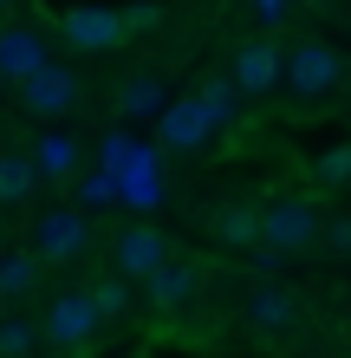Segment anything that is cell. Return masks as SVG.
Here are the masks:
<instances>
[{"mask_svg":"<svg viewBox=\"0 0 351 358\" xmlns=\"http://www.w3.org/2000/svg\"><path fill=\"white\" fill-rule=\"evenodd\" d=\"M325 241H332L338 255H351V215H338V222H325Z\"/></svg>","mask_w":351,"mask_h":358,"instance_id":"obj_21","label":"cell"},{"mask_svg":"<svg viewBox=\"0 0 351 358\" xmlns=\"http://www.w3.org/2000/svg\"><path fill=\"white\" fill-rule=\"evenodd\" d=\"M7 7H13V0H0V13H7Z\"/></svg>","mask_w":351,"mask_h":358,"instance_id":"obj_22","label":"cell"},{"mask_svg":"<svg viewBox=\"0 0 351 358\" xmlns=\"http://www.w3.org/2000/svg\"><path fill=\"white\" fill-rule=\"evenodd\" d=\"M117 33H124V20L105 13V7H72L66 13V39H78V46H111Z\"/></svg>","mask_w":351,"mask_h":358,"instance_id":"obj_12","label":"cell"},{"mask_svg":"<svg viewBox=\"0 0 351 358\" xmlns=\"http://www.w3.org/2000/svg\"><path fill=\"white\" fill-rule=\"evenodd\" d=\"M319 208L306 202V196H280V202H267L260 208V241H267V255H293V248H306L319 235Z\"/></svg>","mask_w":351,"mask_h":358,"instance_id":"obj_1","label":"cell"},{"mask_svg":"<svg viewBox=\"0 0 351 358\" xmlns=\"http://www.w3.org/2000/svg\"><path fill=\"white\" fill-rule=\"evenodd\" d=\"M33 248H39V261H78L91 248V222L78 215V208H52V215H39V228H33Z\"/></svg>","mask_w":351,"mask_h":358,"instance_id":"obj_4","label":"cell"},{"mask_svg":"<svg viewBox=\"0 0 351 358\" xmlns=\"http://www.w3.org/2000/svg\"><path fill=\"white\" fill-rule=\"evenodd\" d=\"M313 176H319L325 189H351V143H332V150H319Z\"/></svg>","mask_w":351,"mask_h":358,"instance_id":"obj_17","label":"cell"},{"mask_svg":"<svg viewBox=\"0 0 351 358\" xmlns=\"http://www.w3.org/2000/svg\"><path fill=\"white\" fill-rule=\"evenodd\" d=\"M280 66H286V59L267 46V39H254V46H241V52L228 59V85H234V92H274V85H280Z\"/></svg>","mask_w":351,"mask_h":358,"instance_id":"obj_9","label":"cell"},{"mask_svg":"<svg viewBox=\"0 0 351 358\" xmlns=\"http://www.w3.org/2000/svg\"><path fill=\"white\" fill-rule=\"evenodd\" d=\"M20 293H33V255L0 261V300H20Z\"/></svg>","mask_w":351,"mask_h":358,"instance_id":"obj_18","label":"cell"},{"mask_svg":"<svg viewBox=\"0 0 351 358\" xmlns=\"http://www.w3.org/2000/svg\"><path fill=\"white\" fill-rule=\"evenodd\" d=\"M52 52H46V33L39 27H7L0 33V78H13V85H27L33 72H46Z\"/></svg>","mask_w":351,"mask_h":358,"instance_id":"obj_7","label":"cell"},{"mask_svg":"<svg viewBox=\"0 0 351 358\" xmlns=\"http://www.w3.org/2000/svg\"><path fill=\"white\" fill-rule=\"evenodd\" d=\"M293 313H299V306H293V293H280V287H260V293H254V326H260V332L293 326Z\"/></svg>","mask_w":351,"mask_h":358,"instance_id":"obj_15","label":"cell"},{"mask_svg":"<svg viewBox=\"0 0 351 358\" xmlns=\"http://www.w3.org/2000/svg\"><path fill=\"white\" fill-rule=\"evenodd\" d=\"M91 306L105 313V320H117V313H124V287H117V280H105V287L91 293Z\"/></svg>","mask_w":351,"mask_h":358,"instance_id":"obj_20","label":"cell"},{"mask_svg":"<svg viewBox=\"0 0 351 358\" xmlns=\"http://www.w3.org/2000/svg\"><path fill=\"white\" fill-rule=\"evenodd\" d=\"M195 293H202V267H195V261H170V267H156V273H150V300H156L163 313L189 306Z\"/></svg>","mask_w":351,"mask_h":358,"instance_id":"obj_10","label":"cell"},{"mask_svg":"<svg viewBox=\"0 0 351 358\" xmlns=\"http://www.w3.org/2000/svg\"><path fill=\"white\" fill-rule=\"evenodd\" d=\"M20 104H27L33 117H66L72 104H78V72H72V66H59V59H52L46 72H33L27 85H20Z\"/></svg>","mask_w":351,"mask_h":358,"instance_id":"obj_5","label":"cell"},{"mask_svg":"<svg viewBox=\"0 0 351 358\" xmlns=\"http://www.w3.org/2000/svg\"><path fill=\"white\" fill-rule=\"evenodd\" d=\"M280 78L293 85V98H325L345 78V59H338V46H325V39H306V46H293V59L280 66Z\"/></svg>","mask_w":351,"mask_h":358,"instance_id":"obj_2","label":"cell"},{"mask_svg":"<svg viewBox=\"0 0 351 358\" xmlns=\"http://www.w3.org/2000/svg\"><path fill=\"white\" fill-rule=\"evenodd\" d=\"M156 137H163V150H202V143L215 137V117L202 111V98H170Z\"/></svg>","mask_w":351,"mask_h":358,"instance_id":"obj_8","label":"cell"},{"mask_svg":"<svg viewBox=\"0 0 351 358\" xmlns=\"http://www.w3.org/2000/svg\"><path fill=\"white\" fill-rule=\"evenodd\" d=\"M33 320H0V358H27L33 352Z\"/></svg>","mask_w":351,"mask_h":358,"instance_id":"obj_19","label":"cell"},{"mask_svg":"<svg viewBox=\"0 0 351 358\" xmlns=\"http://www.w3.org/2000/svg\"><path fill=\"white\" fill-rule=\"evenodd\" d=\"M111 255H117V273H124V280H150V273L156 267H170V241H163V228H124V235H117V248H111Z\"/></svg>","mask_w":351,"mask_h":358,"instance_id":"obj_6","label":"cell"},{"mask_svg":"<svg viewBox=\"0 0 351 358\" xmlns=\"http://www.w3.org/2000/svg\"><path fill=\"white\" fill-rule=\"evenodd\" d=\"M215 235L228 241V248L260 241V208H254V202H228V208H215Z\"/></svg>","mask_w":351,"mask_h":358,"instance_id":"obj_13","label":"cell"},{"mask_svg":"<svg viewBox=\"0 0 351 358\" xmlns=\"http://www.w3.org/2000/svg\"><path fill=\"white\" fill-rule=\"evenodd\" d=\"M33 182H39L33 157H20V150H7V157H0V208H20V202L33 196Z\"/></svg>","mask_w":351,"mask_h":358,"instance_id":"obj_14","label":"cell"},{"mask_svg":"<svg viewBox=\"0 0 351 358\" xmlns=\"http://www.w3.org/2000/svg\"><path fill=\"white\" fill-rule=\"evenodd\" d=\"M117 111H124V117H163V111H170L163 78H156V72H130V78L117 85Z\"/></svg>","mask_w":351,"mask_h":358,"instance_id":"obj_11","label":"cell"},{"mask_svg":"<svg viewBox=\"0 0 351 358\" xmlns=\"http://www.w3.org/2000/svg\"><path fill=\"white\" fill-rule=\"evenodd\" d=\"M98 326H105V313L91 306V293H59V300L46 306V339L59 345V352H72V345H85V339H98Z\"/></svg>","mask_w":351,"mask_h":358,"instance_id":"obj_3","label":"cell"},{"mask_svg":"<svg viewBox=\"0 0 351 358\" xmlns=\"http://www.w3.org/2000/svg\"><path fill=\"white\" fill-rule=\"evenodd\" d=\"M72 163H78L72 137H46V143H39V150H33V170H39V182H46V176H66Z\"/></svg>","mask_w":351,"mask_h":358,"instance_id":"obj_16","label":"cell"}]
</instances>
